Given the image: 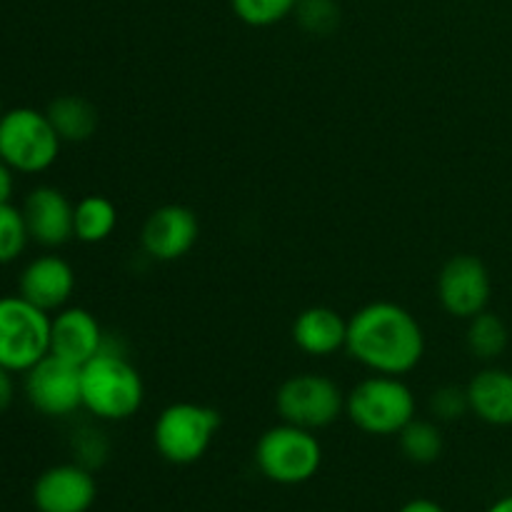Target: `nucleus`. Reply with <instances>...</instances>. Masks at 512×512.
<instances>
[{
    "label": "nucleus",
    "instance_id": "nucleus-1",
    "mask_svg": "<svg viewBox=\"0 0 512 512\" xmlns=\"http://www.w3.org/2000/svg\"><path fill=\"white\" fill-rule=\"evenodd\" d=\"M345 350L370 373L403 378L425 355L423 325L403 305L375 300L348 318Z\"/></svg>",
    "mask_w": 512,
    "mask_h": 512
},
{
    "label": "nucleus",
    "instance_id": "nucleus-2",
    "mask_svg": "<svg viewBox=\"0 0 512 512\" xmlns=\"http://www.w3.org/2000/svg\"><path fill=\"white\" fill-rule=\"evenodd\" d=\"M83 410L108 423H123L138 415L145 403V383L133 363L105 345L80 368Z\"/></svg>",
    "mask_w": 512,
    "mask_h": 512
},
{
    "label": "nucleus",
    "instance_id": "nucleus-3",
    "mask_svg": "<svg viewBox=\"0 0 512 512\" xmlns=\"http://www.w3.org/2000/svg\"><path fill=\"white\" fill-rule=\"evenodd\" d=\"M345 415L363 433L388 438L418 415V400L403 378L373 373L345 395Z\"/></svg>",
    "mask_w": 512,
    "mask_h": 512
},
{
    "label": "nucleus",
    "instance_id": "nucleus-4",
    "mask_svg": "<svg viewBox=\"0 0 512 512\" xmlns=\"http://www.w3.org/2000/svg\"><path fill=\"white\" fill-rule=\"evenodd\" d=\"M63 140L45 110L10 108L0 118V160L13 173L38 175L55 165Z\"/></svg>",
    "mask_w": 512,
    "mask_h": 512
},
{
    "label": "nucleus",
    "instance_id": "nucleus-5",
    "mask_svg": "<svg viewBox=\"0 0 512 512\" xmlns=\"http://www.w3.org/2000/svg\"><path fill=\"white\" fill-rule=\"evenodd\" d=\"M323 463V445L313 430L280 420L255 445V465L278 485H300L315 478Z\"/></svg>",
    "mask_w": 512,
    "mask_h": 512
},
{
    "label": "nucleus",
    "instance_id": "nucleus-6",
    "mask_svg": "<svg viewBox=\"0 0 512 512\" xmlns=\"http://www.w3.org/2000/svg\"><path fill=\"white\" fill-rule=\"evenodd\" d=\"M218 430V410L203 403L180 400L160 410L153 425V445L160 458L168 463L190 465L208 453Z\"/></svg>",
    "mask_w": 512,
    "mask_h": 512
},
{
    "label": "nucleus",
    "instance_id": "nucleus-7",
    "mask_svg": "<svg viewBox=\"0 0 512 512\" xmlns=\"http://www.w3.org/2000/svg\"><path fill=\"white\" fill-rule=\"evenodd\" d=\"M50 353V313L23 295L0 298V368L28 373Z\"/></svg>",
    "mask_w": 512,
    "mask_h": 512
},
{
    "label": "nucleus",
    "instance_id": "nucleus-8",
    "mask_svg": "<svg viewBox=\"0 0 512 512\" xmlns=\"http://www.w3.org/2000/svg\"><path fill=\"white\" fill-rule=\"evenodd\" d=\"M275 410L283 423L315 433L330 428L345 413V393L328 375L300 373L280 385Z\"/></svg>",
    "mask_w": 512,
    "mask_h": 512
},
{
    "label": "nucleus",
    "instance_id": "nucleus-9",
    "mask_svg": "<svg viewBox=\"0 0 512 512\" xmlns=\"http://www.w3.org/2000/svg\"><path fill=\"white\" fill-rule=\"evenodd\" d=\"M23 375V393L35 413L45 418H68L83 408L78 365L48 353Z\"/></svg>",
    "mask_w": 512,
    "mask_h": 512
},
{
    "label": "nucleus",
    "instance_id": "nucleus-10",
    "mask_svg": "<svg viewBox=\"0 0 512 512\" xmlns=\"http://www.w3.org/2000/svg\"><path fill=\"white\" fill-rule=\"evenodd\" d=\"M438 300L448 315L458 320H470L488 310L490 293V270L478 255L460 253L453 255L438 273Z\"/></svg>",
    "mask_w": 512,
    "mask_h": 512
},
{
    "label": "nucleus",
    "instance_id": "nucleus-11",
    "mask_svg": "<svg viewBox=\"0 0 512 512\" xmlns=\"http://www.w3.org/2000/svg\"><path fill=\"white\" fill-rule=\"evenodd\" d=\"M200 238V220L188 205L170 203L155 208L140 230L145 255L158 263H175L195 248Z\"/></svg>",
    "mask_w": 512,
    "mask_h": 512
},
{
    "label": "nucleus",
    "instance_id": "nucleus-12",
    "mask_svg": "<svg viewBox=\"0 0 512 512\" xmlns=\"http://www.w3.org/2000/svg\"><path fill=\"white\" fill-rule=\"evenodd\" d=\"M98 498L93 470L80 463H63L43 470L33 485L38 512H88Z\"/></svg>",
    "mask_w": 512,
    "mask_h": 512
},
{
    "label": "nucleus",
    "instance_id": "nucleus-13",
    "mask_svg": "<svg viewBox=\"0 0 512 512\" xmlns=\"http://www.w3.org/2000/svg\"><path fill=\"white\" fill-rule=\"evenodd\" d=\"M105 348V335L98 318L78 305H65L50 315V355L83 368Z\"/></svg>",
    "mask_w": 512,
    "mask_h": 512
},
{
    "label": "nucleus",
    "instance_id": "nucleus-14",
    "mask_svg": "<svg viewBox=\"0 0 512 512\" xmlns=\"http://www.w3.org/2000/svg\"><path fill=\"white\" fill-rule=\"evenodd\" d=\"M23 215L30 240L43 248H60L70 238H75V205L70 203L63 190L53 188V185H38L30 190L23 200Z\"/></svg>",
    "mask_w": 512,
    "mask_h": 512
},
{
    "label": "nucleus",
    "instance_id": "nucleus-15",
    "mask_svg": "<svg viewBox=\"0 0 512 512\" xmlns=\"http://www.w3.org/2000/svg\"><path fill=\"white\" fill-rule=\"evenodd\" d=\"M75 293V270L60 255H38L18 278V295L45 313H58Z\"/></svg>",
    "mask_w": 512,
    "mask_h": 512
},
{
    "label": "nucleus",
    "instance_id": "nucleus-16",
    "mask_svg": "<svg viewBox=\"0 0 512 512\" xmlns=\"http://www.w3.org/2000/svg\"><path fill=\"white\" fill-rule=\"evenodd\" d=\"M293 343L310 358H330L348 343V320L328 305H313L293 320Z\"/></svg>",
    "mask_w": 512,
    "mask_h": 512
},
{
    "label": "nucleus",
    "instance_id": "nucleus-17",
    "mask_svg": "<svg viewBox=\"0 0 512 512\" xmlns=\"http://www.w3.org/2000/svg\"><path fill=\"white\" fill-rule=\"evenodd\" d=\"M470 413L495 428L512 425V373L503 368H485L468 385Z\"/></svg>",
    "mask_w": 512,
    "mask_h": 512
},
{
    "label": "nucleus",
    "instance_id": "nucleus-18",
    "mask_svg": "<svg viewBox=\"0 0 512 512\" xmlns=\"http://www.w3.org/2000/svg\"><path fill=\"white\" fill-rule=\"evenodd\" d=\"M45 115L63 143H85L93 138L100 123L98 108L83 95H58L50 100Z\"/></svg>",
    "mask_w": 512,
    "mask_h": 512
},
{
    "label": "nucleus",
    "instance_id": "nucleus-19",
    "mask_svg": "<svg viewBox=\"0 0 512 512\" xmlns=\"http://www.w3.org/2000/svg\"><path fill=\"white\" fill-rule=\"evenodd\" d=\"M118 228V208L105 195H85L75 203L73 233L80 243H105Z\"/></svg>",
    "mask_w": 512,
    "mask_h": 512
},
{
    "label": "nucleus",
    "instance_id": "nucleus-20",
    "mask_svg": "<svg viewBox=\"0 0 512 512\" xmlns=\"http://www.w3.org/2000/svg\"><path fill=\"white\" fill-rule=\"evenodd\" d=\"M468 350L478 360H495L505 353L508 348V325L503 323V318L490 310H483L480 315L468 320Z\"/></svg>",
    "mask_w": 512,
    "mask_h": 512
},
{
    "label": "nucleus",
    "instance_id": "nucleus-21",
    "mask_svg": "<svg viewBox=\"0 0 512 512\" xmlns=\"http://www.w3.org/2000/svg\"><path fill=\"white\" fill-rule=\"evenodd\" d=\"M400 450L415 465H430L443 455V433L433 420L413 418L398 433Z\"/></svg>",
    "mask_w": 512,
    "mask_h": 512
},
{
    "label": "nucleus",
    "instance_id": "nucleus-22",
    "mask_svg": "<svg viewBox=\"0 0 512 512\" xmlns=\"http://www.w3.org/2000/svg\"><path fill=\"white\" fill-rule=\"evenodd\" d=\"M300 0H230L235 18L250 28H270L295 13Z\"/></svg>",
    "mask_w": 512,
    "mask_h": 512
},
{
    "label": "nucleus",
    "instance_id": "nucleus-23",
    "mask_svg": "<svg viewBox=\"0 0 512 512\" xmlns=\"http://www.w3.org/2000/svg\"><path fill=\"white\" fill-rule=\"evenodd\" d=\"M30 243L28 225H25L23 208L13 203L0 205V265H10L25 253Z\"/></svg>",
    "mask_w": 512,
    "mask_h": 512
},
{
    "label": "nucleus",
    "instance_id": "nucleus-24",
    "mask_svg": "<svg viewBox=\"0 0 512 512\" xmlns=\"http://www.w3.org/2000/svg\"><path fill=\"white\" fill-rule=\"evenodd\" d=\"M293 15L305 33L320 38L330 35L340 25V5L335 0H300Z\"/></svg>",
    "mask_w": 512,
    "mask_h": 512
},
{
    "label": "nucleus",
    "instance_id": "nucleus-25",
    "mask_svg": "<svg viewBox=\"0 0 512 512\" xmlns=\"http://www.w3.org/2000/svg\"><path fill=\"white\" fill-rule=\"evenodd\" d=\"M430 413L438 420H458L465 413H470L468 390L458 388V385H443L430 395Z\"/></svg>",
    "mask_w": 512,
    "mask_h": 512
},
{
    "label": "nucleus",
    "instance_id": "nucleus-26",
    "mask_svg": "<svg viewBox=\"0 0 512 512\" xmlns=\"http://www.w3.org/2000/svg\"><path fill=\"white\" fill-rule=\"evenodd\" d=\"M73 453H75V463H80L83 468H88V470L100 468L105 460V455H108V440L103 438V433H100V430L83 428L75 433Z\"/></svg>",
    "mask_w": 512,
    "mask_h": 512
},
{
    "label": "nucleus",
    "instance_id": "nucleus-27",
    "mask_svg": "<svg viewBox=\"0 0 512 512\" xmlns=\"http://www.w3.org/2000/svg\"><path fill=\"white\" fill-rule=\"evenodd\" d=\"M15 400V383H13V373L5 368H0V415L13 405Z\"/></svg>",
    "mask_w": 512,
    "mask_h": 512
},
{
    "label": "nucleus",
    "instance_id": "nucleus-28",
    "mask_svg": "<svg viewBox=\"0 0 512 512\" xmlns=\"http://www.w3.org/2000/svg\"><path fill=\"white\" fill-rule=\"evenodd\" d=\"M13 190H15V173L3 163V160H0V205L10 203Z\"/></svg>",
    "mask_w": 512,
    "mask_h": 512
},
{
    "label": "nucleus",
    "instance_id": "nucleus-29",
    "mask_svg": "<svg viewBox=\"0 0 512 512\" xmlns=\"http://www.w3.org/2000/svg\"><path fill=\"white\" fill-rule=\"evenodd\" d=\"M398 512H445V510L440 508V505L435 503V500L415 498V500H410V503H405Z\"/></svg>",
    "mask_w": 512,
    "mask_h": 512
},
{
    "label": "nucleus",
    "instance_id": "nucleus-30",
    "mask_svg": "<svg viewBox=\"0 0 512 512\" xmlns=\"http://www.w3.org/2000/svg\"><path fill=\"white\" fill-rule=\"evenodd\" d=\"M488 512H512V495H508V498H500L498 503L490 505Z\"/></svg>",
    "mask_w": 512,
    "mask_h": 512
},
{
    "label": "nucleus",
    "instance_id": "nucleus-31",
    "mask_svg": "<svg viewBox=\"0 0 512 512\" xmlns=\"http://www.w3.org/2000/svg\"><path fill=\"white\" fill-rule=\"evenodd\" d=\"M3 113H5V110H3V103H0V118H3Z\"/></svg>",
    "mask_w": 512,
    "mask_h": 512
}]
</instances>
